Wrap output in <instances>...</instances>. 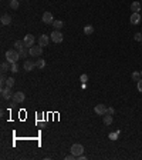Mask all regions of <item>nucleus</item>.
Segmentation results:
<instances>
[{
    "instance_id": "1",
    "label": "nucleus",
    "mask_w": 142,
    "mask_h": 160,
    "mask_svg": "<svg viewBox=\"0 0 142 160\" xmlns=\"http://www.w3.org/2000/svg\"><path fill=\"white\" fill-rule=\"evenodd\" d=\"M4 56H6V60H7L10 64H11V63H17L19 59H20V53H19V50H16V49L7 50Z\"/></svg>"
},
{
    "instance_id": "2",
    "label": "nucleus",
    "mask_w": 142,
    "mask_h": 160,
    "mask_svg": "<svg viewBox=\"0 0 142 160\" xmlns=\"http://www.w3.org/2000/svg\"><path fill=\"white\" fill-rule=\"evenodd\" d=\"M70 150H71V153H72L75 157H78V156L84 155V146H82V144H80V143H75V144H72Z\"/></svg>"
},
{
    "instance_id": "3",
    "label": "nucleus",
    "mask_w": 142,
    "mask_h": 160,
    "mask_svg": "<svg viewBox=\"0 0 142 160\" xmlns=\"http://www.w3.org/2000/svg\"><path fill=\"white\" fill-rule=\"evenodd\" d=\"M29 53H30V56L31 57H40L41 54H43V46H31L30 49H29Z\"/></svg>"
},
{
    "instance_id": "4",
    "label": "nucleus",
    "mask_w": 142,
    "mask_h": 160,
    "mask_svg": "<svg viewBox=\"0 0 142 160\" xmlns=\"http://www.w3.org/2000/svg\"><path fill=\"white\" fill-rule=\"evenodd\" d=\"M13 94L14 93H11V87H3L1 89V97L4 99V100H10V99H13Z\"/></svg>"
},
{
    "instance_id": "5",
    "label": "nucleus",
    "mask_w": 142,
    "mask_h": 160,
    "mask_svg": "<svg viewBox=\"0 0 142 160\" xmlns=\"http://www.w3.org/2000/svg\"><path fill=\"white\" fill-rule=\"evenodd\" d=\"M24 99H26V96H24L23 92H16V93L13 94V99H11V100H13V103L19 104V103H23Z\"/></svg>"
},
{
    "instance_id": "6",
    "label": "nucleus",
    "mask_w": 142,
    "mask_h": 160,
    "mask_svg": "<svg viewBox=\"0 0 142 160\" xmlns=\"http://www.w3.org/2000/svg\"><path fill=\"white\" fill-rule=\"evenodd\" d=\"M64 39V36H63V33L60 32V30H54L53 33H51V40L54 41V43H61Z\"/></svg>"
},
{
    "instance_id": "7",
    "label": "nucleus",
    "mask_w": 142,
    "mask_h": 160,
    "mask_svg": "<svg viewBox=\"0 0 142 160\" xmlns=\"http://www.w3.org/2000/svg\"><path fill=\"white\" fill-rule=\"evenodd\" d=\"M94 110H95V113L97 115H105V113H108V107H107L105 104H102V103H100V104H97L95 107H94Z\"/></svg>"
},
{
    "instance_id": "8",
    "label": "nucleus",
    "mask_w": 142,
    "mask_h": 160,
    "mask_svg": "<svg viewBox=\"0 0 142 160\" xmlns=\"http://www.w3.org/2000/svg\"><path fill=\"white\" fill-rule=\"evenodd\" d=\"M43 23H46V24H53L54 23V17L50 12H46L43 14Z\"/></svg>"
},
{
    "instance_id": "9",
    "label": "nucleus",
    "mask_w": 142,
    "mask_h": 160,
    "mask_svg": "<svg viewBox=\"0 0 142 160\" xmlns=\"http://www.w3.org/2000/svg\"><path fill=\"white\" fill-rule=\"evenodd\" d=\"M24 44H26V47H31V46H34V41H36V39H34V36L33 35H26V37H24Z\"/></svg>"
},
{
    "instance_id": "10",
    "label": "nucleus",
    "mask_w": 142,
    "mask_h": 160,
    "mask_svg": "<svg viewBox=\"0 0 142 160\" xmlns=\"http://www.w3.org/2000/svg\"><path fill=\"white\" fill-rule=\"evenodd\" d=\"M0 22H1V24H3V26H9V24H11V16H10V14H7V13H4V14H1Z\"/></svg>"
},
{
    "instance_id": "11",
    "label": "nucleus",
    "mask_w": 142,
    "mask_h": 160,
    "mask_svg": "<svg viewBox=\"0 0 142 160\" xmlns=\"http://www.w3.org/2000/svg\"><path fill=\"white\" fill-rule=\"evenodd\" d=\"M34 67H36V62H33V60H26L24 64H23V69H24L26 72H30V70H33Z\"/></svg>"
},
{
    "instance_id": "12",
    "label": "nucleus",
    "mask_w": 142,
    "mask_h": 160,
    "mask_svg": "<svg viewBox=\"0 0 142 160\" xmlns=\"http://www.w3.org/2000/svg\"><path fill=\"white\" fill-rule=\"evenodd\" d=\"M48 41H50V39H48V36L47 35H41L40 37H38V44L40 46H48Z\"/></svg>"
},
{
    "instance_id": "13",
    "label": "nucleus",
    "mask_w": 142,
    "mask_h": 160,
    "mask_svg": "<svg viewBox=\"0 0 142 160\" xmlns=\"http://www.w3.org/2000/svg\"><path fill=\"white\" fill-rule=\"evenodd\" d=\"M141 19H142V17H141V14H139V13H132V16H131V19H129V20H131V23H132V24H138Z\"/></svg>"
},
{
    "instance_id": "14",
    "label": "nucleus",
    "mask_w": 142,
    "mask_h": 160,
    "mask_svg": "<svg viewBox=\"0 0 142 160\" xmlns=\"http://www.w3.org/2000/svg\"><path fill=\"white\" fill-rule=\"evenodd\" d=\"M24 47H26L24 40H16V41H14V49H16V50H19V52H20V50H23Z\"/></svg>"
},
{
    "instance_id": "15",
    "label": "nucleus",
    "mask_w": 142,
    "mask_h": 160,
    "mask_svg": "<svg viewBox=\"0 0 142 160\" xmlns=\"http://www.w3.org/2000/svg\"><path fill=\"white\" fill-rule=\"evenodd\" d=\"M36 67L43 70V69L46 67V60H44V59H41V57H38V59L36 60Z\"/></svg>"
},
{
    "instance_id": "16",
    "label": "nucleus",
    "mask_w": 142,
    "mask_h": 160,
    "mask_svg": "<svg viewBox=\"0 0 142 160\" xmlns=\"http://www.w3.org/2000/svg\"><path fill=\"white\" fill-rule=\"evenodd\" d=\"M141 3H139V1H134V3H132V4H131V10H132V12H134V13H138V12H139V10H141Z\"/></svg>"
},
{
    "instance_id": "17",
    "label": "nucleus",
    "mask_w": 142,
    "mask_h": 160,
    "mask_svg": "<svg viewBox=\"0 0 142 160\" xmlns=\"http://www.w3.org/2000/svg\"><path fill=\"white\" fill-rule=\"evenodd\" d=\"M104 123H105L107 126H111V124H112V115H109V113H108V115H104Z\"/></svg>"
},
{
    "instance_id": "18",
    "label": "nucleus",
    "mask_w": 142,
    "mask_h": 160,
    "mask_svg": "<svg viewBox=\"0 0 142 160\" xmlns=\"http://www.w3.org/2000/svg\"><path fill=\"white\" fill-rule=\"evenodd\" d=\"M9 64H10V63H9L7 60L1 63V66H0V69H1V73H6L7 70H10V66H9Z\"/></svg>"
},
{
    "instance_id": "19",
    "label": "nucleus",
    "mask_w": 142,
    "mask_h": 160,
    "mask_svg": "<svg viewBox=\"0 0 142 160\" xmlns=\"http://www.w3.org/2000/svg\"><path fill=\"white\" fill-rule=\"evenodd\" d=\"M53 26H54V29H56V30H60V29H61V27L64 26V23H63L61 20H54Z\"/></svg>"
},
{
    "instance_id": "20",
    "label": "nucleus",
    "mask_w": 142,
    "mask_h": 160,
    "mask_svg": "<svg viewBox=\"0 0 142 160\" xmlns=\"http://www.w3.org/2000/svg\"><path fill=\"white\" fill-rule=\"evenodd\" d=\"M84 33H85V35H88V36H90V35H92V33H94V27H92L91 24L85 26V27H84Z\"/></svg>"
},
{
    "instance_id": "21",
    "label": "nucleus",
    "mask_w": 142,
    "mask_h": 160,
    "mask_svg": "<svg viewBox=\"0 0 142 160\" xmlns=\"http://www.w3.org/2000/svg\"><path fill=\"white\" fill-rule=\"evenodd\" d=\"M131 77H132V80H137V81H138V80H141V73H139V72H134V73H132V75H131Z\"/></svg>"
},
{
    "instance_id": "22",
    "label": "nucleus",
    "mask_w": 142,
    "mask_h": 160,
    "mask_svg": "<svg viewBox=\"0 0 142 160\" xmlns=\"http://www.w3.org/2000/svg\"><path fill=\"white\" fill-rule=\"evenodd\" d=\"M6 86H7V87H13V86H14V79H13V77H7Z\"/></svg>"
},
{
    "instance_id": "23",
    "label": "nucleus",
    "mask_w": 142,
    "mask_h": 160,
    "mask_svg": "<svg viewBox=\"0 0 142 160\" xmlns=\"http://www.w3.org/2000/svg\"><path fill=\"white\" fill-rule=\"evenodd\" d=\"M10 7H11L13 10L19 9V0H11V1H10Z\"/></svg>"
},
{
    "instance_id": "24",
    "label": "nucleus",
    "mask_w": 142,
    "mask_h": 160,
    "mask_svg": "<svg viewBox=\"0 0 142 160\" xmlns=\"http://www.w3.org/2000/svg\"><path fill=\"white\" fill-rule=\"evenodd\" d=\"M17 70H19V66H17V63H11V64H10V72H13V73H17Z\"/></svg>"
},
{
    "instance_id": "25",
    "label": "nucleus",
    "mask_w": 142,
    "mask_h": 160,
    "mask_svg": "<svg viewBox=\"0 0 142 160\" xmlns=\"http://www.w3.org/2000/svg\"><path fill=\"white\" fill-rule=\"evenodd\" d=\"M19 53H20V57H26L27 54H30V53H29V50H27V47H24V49H23V50H20Z\"/></svg>"
},
{
    "instance_id": "26",
    "label": "nucleus",
    "mask_w": 142,
    "mask_h": 160,
    "mask_svg": "<svg viewBox=\"0 0 142 160\" xmlns=\"http://www.w3.org/2000/svg\"><path fill=\"white\" fill-rule=\"evenodd\" d=\"M80 80H81L82 83H85V81L88 80V75H81V76H80Z\"/></svg>"
},
{
    "instance_id": "27",
    "label": "nucleus",
    "mask_w": 142,
    "mask_h": 160,
    "mask_svg": "<svg viewBox=\"0 0 142 160\" xmlns=\"http://www.w3.org/2000/svg\"><path fill=\"white\" fill-rule=\"evenodd\" d=\"M134 39L137 40V41H141V40H142V35H141V33H137V35L134 36Z\"/></svg>"
},
{
    "instance_id": "28",
    "label": "nucleus",
    "mask_w": 142,
    "mask_h": 160,
    "mask_svg": "<svg viewBox=\"0 0 142 160\" xmlns=\"http://www.w3.org/2000/svg\"><path fill=\"white\" fill-rule=\"evenodd\" d=\"M137 87H138V92H141V93H142V79L138 80V84H137Z\"/></svg>"
},
{
    "instance_id": "29",
    "label": "nucleus",
    "mask_w": 142,
    "mask_h": 160,
    "mask_svg": "<svg viewBox=\"0 0 142 160\" xmlns=\"http://www.w3.org/2000/svg\"><path fill=\"white\" fill-rule=\"evenodd\" d=\"M75 159H77V157H75L72 153H71L70 156H66V160H75Z\"/></svg>"
},
{
    "instance_id": "30",
    "label": "nucleus",
    "mask_w": 142,
    "mask_h": 160,
    "mask_svg": "<svg viewBox=\"0 0 142 160\" xmlns=\"http://www.w3.org/2000/svg\"><path fill=\"white\" fill-rule=\"evenodd\" d=\"M114 112H115L114 107H108V113H109V115H114Z\"/></svg>"
},
{
    "instance_id": "31",
    "label": "nucleus",
    "mask_w": 142,
    "mask_h": 160,
    "mask_svg": "<svg viewBox=\"0 0 142 160\" xmlns=\"http://www.w3.org/2000/svg\"><path fill=\"white\" fill-rule=\"evenodd\" d=\"M109 137H111L112 140H115V139H117V134H109Z\"/></svg>"
},
{
    "instance_id": "32",
    "label": "nucleus",
    "mask_w": 142,
    "mask_h": 160,
    "mask_svg": "<svg viewBox=\"0 0 142 160\" xmlns=\"http://www.w3.org/2000/svg\"><path fill=\"white\" fill-rule=\"evenodd\" d=\"M141 76H142V70H141Z\"/></svg>"
},
{
    "instance_id": "33",
    "label": "nucleus",
    "mask_w": 142,
    "mask_h": 160,
    "mask_svg": "<svg viewBox=\"0 0 142 160\" xmlns=\"http://www.w3.org/2000/svg\"><path fill=\"white\" fill-rule=\"evenodd\" d=\"M141 44H142V40H141Z\"/></svg>"
},
{
    "instance_id": "34",
    "label": "nucleus",
    "mask_w": 142,
    "mask_h": 160,
    "mask_svg": "<svg viewBox=\"0 0 142 160\" xmlns=\"http://www.w3.org/2000/svg\"><path fill=\"white\" fill-rule=\"evenodd\" d=\"M141 6H142V1H141Z\"/></svg>"
},
{
    "instance_id": "35",
    "label": "nucleus",
    "mask_w": 142,
    "mask_h": 160,
    "mask_svg": "<svg viewBox=\"0 0 142 160\" xmlns=\"http://www.w3.org/2000/svg\"><path fill=\"white\" fill-rule=\"evenodd\" d=\"M141 17H142V13H141Z\"/></svg>"
}]
</instances>
